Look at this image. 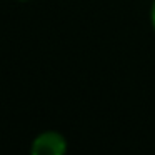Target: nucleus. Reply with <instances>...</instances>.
I'll use <instances>...</instances> for the list:
<instances>
[{
	"mask_svg": "<svg viewBox=\"0 0 155 155\" xmlns=\"http://www.w3.org/2000/svg\"><path fill=\"white\" fill-rule=\"evenodd\" d=\"M20 2H27V0H20Z\"/></svg>",
	"mask_w": 155,
	"mask_h": 155,
	"instance_id": "3",
	"label": "nucleus"
},
{
	"mask_svg": "<svg viewBox=\"0 0 155 155\" xmlns=\"http://www.w3.org/2000/svg\"><path fill=\"white\" fill-rule=\"evenodd\" d=\"M150 24H152V28L155 32V0L152 2V7H150Z\"/></svg>",
	"mask_w": 155,
	"mask_h": 155,
	"instance_id": "2",
	"label": "nucleus"
},
{
	"mask_svg": "<svg viewBox=\"0 0 155 155\" xmlns=\"http://www.w3.org/2000/svg\"><path fill=\"white\" fill-rule=\"evenodd\" d=\"M67 140L60 132L47 130L38 134L30 145V155H65Z\"/></svg>",
	"mask_w": 155,
	"mask_h": 155,
	"instance_id": "1",
	"label": "nucleus"
}]
</instances>
